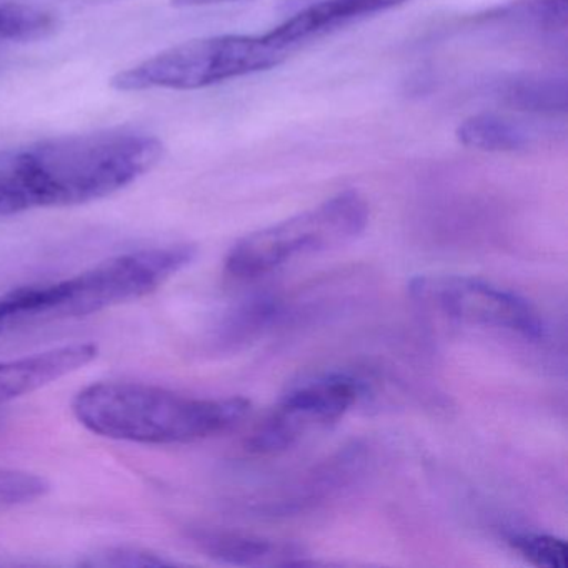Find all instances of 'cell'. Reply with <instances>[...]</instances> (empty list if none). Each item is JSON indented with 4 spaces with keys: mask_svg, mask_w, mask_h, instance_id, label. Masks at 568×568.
Wrapping results in <instances>:
<instances>
[{
    "mask_svg": "<svg viewBox=\"0 0 568 568\" xmlns=\"http://www.w3.org/2000/svg\"><path fill=\"white\" fill-rule=\"evenodd\" d=\"M195 254L189 244L142 248L62 278L55 321L85 317L145 297L191 265Z\"/></svg>",
    "mask_w": 568,
    "mask_h": 568,
    "instance_id": "5",
    "label": "cell"
},
{
    "mask_svg": "<svg viewBox=\"0 0 568 568\" xmlns=\"http://www.w3.org/2000/svg\"><path fill=\"white\" fill-rule=\"evenodd\" d=\"M362 387L347 375H325L298 385L252 432L255 454H278L337 424L361 397Z\"/></svg>",
    "mask_w": 568,
    "mask_h": 568,
    "instance_id": "7",
    "label": "cell"
},
{
    "mask_svg": "<svg viewBox=\"0 0 568 568\" xmlns=\"http://www.w3.org/2000/svg\"><path fill=\"white\" fill-rule=\"evenodd\" d=\"M538 119L481 112L460 122L455 138L464 148L491 154L530 151L555 135V129Z\"/></svg>",
    "mask_w": 568,
    "mask_h": 568,
    "instance_id": "9",
    "label": "cell"
},
{
    "mask_svg": "<svg viewBox=\"0 0 568 568\" xmlns=\"http://www.w3.org/2000/svg\"><path fill=\"white\" fill-rule=\"evenodd\" d=\"M195 541L207 557L237 567H301L308 564L307 555L297 545L255 535L201 531L195 535Z\"/></svg>",
    "mask_w": 568,
    "mask_h": 568,
    "instance_id": "10",
    "label": "cell"
},
{
    "mask_svg": "<svg viewBox=\"0 0 568 568\" xmlns=\"http://www.w3.org/2000/svg\"><path fill=\"white\" fill-rule=\"evenodd\" d=\"M480 22L540 36L564 34L568 26V0H517L481 16Z\"/></svg>",
    "mask_w": 568,
    "mask_h": 568,
    "instance_id": "12",
    "label": "cell"
},
{
    "mask_svg": "<svg viewBox=\"0 0 568 568\" xmlns=\"http://www.w3.org/2000/svg\"><path fill=\"white\" fill-rule=\"evenodd\" d=\"M292 52L264 36H212L165 49L125 71L111 85L121 92L195 91L281 65Z\"/></svg>",
    "mask_w": 568,
    "mask_h": 568,
    "instance_id": "3",
    "label": "cell"
},
{
    "mask_svg": "<svg viewBox=\"0 0 568 568\" xmlns=\"http://www.w3.org/2000/svg\"><path fill=\"white\" fill-rule=\"evenodd\" d=\"M507 544L520 554V557L537 567H567V544L554 535L538 534V531H511L507 535Z\"/></svg>",
    "mask_w": 568,
    "mask_h": 568,
    "instance_id": "14",
    "label": "cell"
},
{
    "mask_svg": "<svg viewBox=\"0 0 568 568\" xmlns=\"http://www.w3.org/2000/svg\"><path fill=\"white\" fill-rule=\"evenodd\" d=\"M82 565H85V567L135 568L165 567V565H174V561L162 557L161 554L148 550V548L115 545V547L101 548V550L88 555Z\"/></svg>",
    "mask_w": 568,
    "mask_h": 568,
    "instance_id": "15",
    "label": "cell"
},
{
    "mask_svg": "<svg viewBox=\"0 0 568 568\" xmlns=\"http://www.w3.org/2000/svg\"><path fill=\"white\" fill-rule=\"evenodd\" d=\"M337 2L348 21L358 22L371 16L407 4L410 0H337Z\"/></svg>",
    "mask_w": 568,
    "mask_h": 568,
    "instance_id": "16",
    "label": "cell"
},
{
    "mask_svg": "<svg viewBox=\"0 0 568 568\" xmlns=\"http://www.w3.org/2000/svg\"><path fill=\"white\" fill-rule=\"evenodd\" d=\"M367 201L358 192L344 191L294 217L252 232L237 242L225 258V271L237 281H254L282 265L344 247L367 229Z\"/></svg>",
    "mask_w": 568,
    "mask_h": 568,
    "instance_id": "4",
    "label": "cell"
},
{
    "mask_svg": "<svg viewBox=\"0 0 568 568\" xmlns=\"http://www.w3.org/2000/svg\"><path fill=\"white\" fill-rule=\"evenodd\" d=\"M491 94L505 108L531 118L555 119L567 114L568 84L561 75L521 72L501 78Z\"/></svg>",
    "mask_w": 568,
    "mask_h": 568,
    "instance_id": "11",
    "label": "cell"
},
{
    "mask_svg": "<svg viewBox=\"0 0 568 568\" xmlns=\"http://www.w3.org/2000/svg\"><path fill=\"white\" fill-rule=\"evenodd\" d=\"M232 2H247V0H171V4L179 9L209 8V6L232 4Z\"/></svg>",
    "mask_w": 568,
    "mask_h": 568,
    "instance_id": "17",
    "label": "cell"
},
{
    "mask_svg": "<svg viewBox=\"0 0 568 568\" xmlns=\"http://www.w3.org/2000/svg\"><path fill=\"white\" fill-rule=\"evenodd\" d=\"M410 295L425 311L457 324L495 328L530 342L545 337L544 318L534 305L480 278L424 275L410 282Z\"/></svg>",
    "mask_w": 568,
    "mask_h": 568,
    "instance_id": "6",
    "label": "cell"
},
{
    "mask_svg": "<svg viewBox=\"0 0 568 568\" xmlns=\"http://www.w3.org/2000/svg\"><path fill=\"white\" fill-rule=\"evenodd\" d=\"M94 344H71L11 361H0V405L34 394L98 358Z\"/></svg>",
    "mask_w": 568,
    "mask_h": 568,
    "instance_id": "8",
    "label": "cell"
},
{
    "mask_svg": "<svg viewBox=\"0 0 568 568\" xmlns=\"http://www.w3.org/2000/svg\"><path fill=\"white\" fill-rule=\"evenodd\" d=\"M162 155L158 138L129 129L61 135L0 151V217L109 197L151 172Z\"/></svg>",
    "mask_w": 568,
    "mask_h": 568,
    "instance_id": "1",
    "label": "cell"
},
{
    "mask_svg": "<svg viewBox=\"0 0 568 568\" xmlns=\"http://www.w3.org/2000/svg\"><path fill=\"white\" fill-rule=\"evenodd\" d=\"M58 19L32 6L0 4V42L38 41L52 34Z\"/></svg>",
    "mask_w": 568,
    "mask_h": 568,
    "instance_id": "13",
    "label": "cell"
},
{
    "mask_svg": "<svg viewBox=\"0 0 568 568\" xmlns=\"http://www.w3.org/2000/svg\"><path fill=\"white\" fill-rule=\"evenodd\" d=\"M242 397H194L139 382H99L72 402L92 434L142 445L191 444L234 428L248 414Z\"/></svg>",
    "mask_w": 568,
    "mask_h": 568,
    "instance_id": "2",
    "label": "cell"
}]
</instances>
